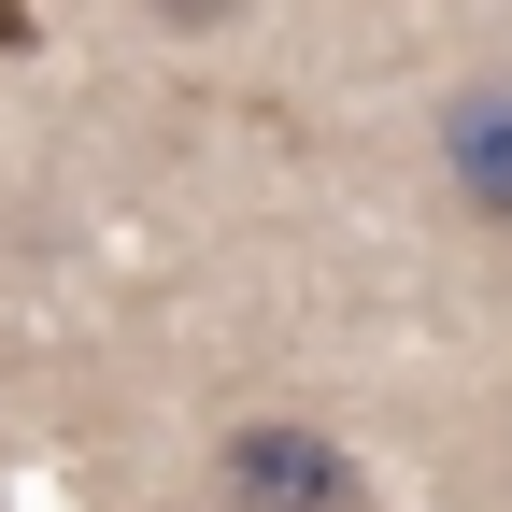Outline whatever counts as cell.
Returning <instances> with one entry per match:
<instances>
[{
    "label": "cell",
    "mask_w": 512,
    "mask_h": 512,
    "mask_svg": "<svg viewBox=\"0 0 512 512\" xmlns=\"http://www.w3.org/2000/svg\"><path fill=\"white\" fill-rule=\"evenodd\" d=\"M214 498L228 512H370V470H356V441L313 427V413H242L214 441Z\"/></svg>",
    "instance_id": "1"
},
{
    "label": "cell",
    "mask_w": 512,
    "mask_h": 512,
    "mask_svg": "<svg viewBox=\"0 0 512 512\" xmlns=\"http://www.w3.org/2000/svg\"><path fill=\"white\" fill-rule=\"evenodd\" d=\"M441 185L470 200V228H512V72L441 100Z\"/></svg>",
    "instance_id": "2"
},
{
    "label": "cell",
    "mask_w": 512,
    "mask_h": 512,
    "mask_svg": "<svg viewBox=\"0 0 512 512\" xmlns=\"http://www.w3.org/2000/svg\"><path fill=\"white\" fill-rule=\"evenodd\" d=\"M143 15H171V29H228L242 0H143Z\"/></svg>",
    "instance_id": "3"
},
{
    "label": "cell",
    "mask_w": 512,
    "mask_h": 512,
    "mask_svg": "<svg viewBox=\"0 0 512 512\" xmlns=\"http://www.w3.org/2000/svg\"><path fill=\"white\" fill-rule=\"evenodd\" d=\"M0 57H29V0H0Z\"/></svg>",
    "instance_id": "4"
}]
</instances>
